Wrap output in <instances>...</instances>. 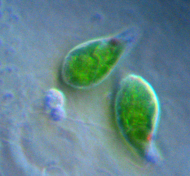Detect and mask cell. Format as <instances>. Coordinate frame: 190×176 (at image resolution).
<instances>
[{"mask_svg":"<svg viewBox=\"0 0 190 176\" xmlns=\"http://www.w3.org/2000/svg\"><path fill=\"white\" fill-rule=\"evenodd\" d=\"M48 104L52 107L59 108L64 102V97L61 92L56 89H52L48 93L47 97Z\"/></svg>","mask_w":190,"mask_h":176,"instance_id":"6da1fadb","label":"cell"}]
</instances>
